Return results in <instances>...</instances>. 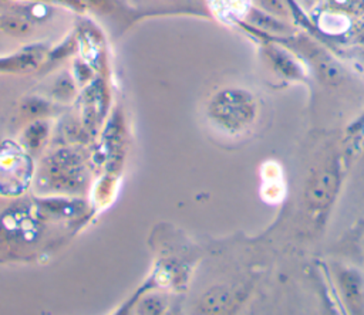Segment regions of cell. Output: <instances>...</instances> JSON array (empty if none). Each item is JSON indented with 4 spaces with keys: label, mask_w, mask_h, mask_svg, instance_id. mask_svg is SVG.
<instances>
[{
    "label": "cell",
    "mask_w": 364,
    "mask_h": 315,
    "mask_svg": "<svg viewBox=\"0 0 364 315\" xmlns=\"http://www.w3.org/2000/svg\"><path fill=\"white\" fill-rule=\"evenodd\" d=\"M24 108L28 111V112H33V114H38V112H43L46 109V105L40 101H28L27 105H24Z\"/></svg>",
    "instance_id": "cell-7"
},
{
    "label": "cell",
    "mask_w": 364,
    "mask_h": 315,
    "mask_svg": "<svg viewBox=\"0 0 364 315\" xmlns=\"http://www.w3.org/2000/svg\"><path fill=\"white\" fill-rule=\"evenodd\" d=\"M210 112L220 123L232 126L245 122L252 115L253 102L246 92L228 89L215 96Z\"/></svg>",
    "instance_id": "cell-1"
},
{
    "label": "cell",
    "mask_w": 364,
    "mask_h": 315,
    "mask_svg": "<svg viewBox=\"0 0 364 315\" xmlns=\"http://www.w3.org/2000/svg\"><path fill=\"white\" fill-rule=\"evenodd\" d=\"M0 26L1 28H4L7 33L10 34H26L28 30H30V24L20 18V17H4L1 21H0Z\"/></svg>",
    "instance_id": "cell-4"
},
{
    "label": "cell",
    "mask_w": 364,
    "mask_h": 315,
    "mask_svg": "<svg viewBox=\"0 0 364 315\" xmlns=\"http://www.w3.org/2000/svg\"><path fill=\"white\" fill-rule=\"evenodd\" d=\"M262 1H263V4H264L267 9L276 11V13H280V11L284 9L283 0H262Z\"/></svg>",
    "instance_id": "cell-8"
},
{
    "label": "cell",
    "mask_w": 364,
    "mask_h": 315,
    "mask_svg": "<svg viewBox=\"0 0 364 315\" xmlns=\"http://www.w3.org/2000/svg\"><path fill=\"white\" fill-rule=\"evenodd\" d=\"M336 187V175L331 172L320 173L311 183L309 190V199L314 204H324L333 194Z\"/></svg>",
    "instance_id": "cell-2"
},
{
    "label": "cell",
    "mask_w": 364,
    "mask_h": 315,
    "mask_svg": "<svg viewBox=\"0 0 364 315\" xmlns=\"http://www.w3.org/2000/svg\"><path fill=\"white\" fill-rule=\"evenodd\" d=\"M85 1H88L92 6H102V4H105L107 0H85Z\"/></svg>",
    "instance_id": "cell-9"
},
{
    "label": "cell",
    "mask_w": 364,
    "mask_h": 315,
    "mask_svg": "<svg viewBox=\"0 0 364 315\" xmlns=\"http://www.w3.org/2000/svg\"><path fill=\"white\" fill-rule=\"evenodd\" d=\"M141 309H142V312H145V314H158V312H161L162 305H161V302H159L158 299L149 298V299H145V301L142 302Z\"/></svg>",
    "instance_id": "cell-6"
},
{
    "label": "cell",
    "mask_w": 364,
    "mask_h": 315,
    "mask_svg": "<svg viewBox=\"0 0 364 315\" xmlns=\"http://www.w3.org/2000/svg\"><path fill=\"white\" fill-rule=\"evenodd\" d=\"M229 301V292L225 288H213L203 298V308L209 312H218L226 306Z\"/></svg>",
    "instance_id": "cell-3"
},
{
    "label": "cell",
    "mask_w": 364,
    "mask_h": 315,
    "mask_svg": "<svg viewBox=\"0 0 364 315\" xmlns=\"http://www.w3.org/2000/svg\"><path fill=\"white\" fill-rule=\"evenodd\" d=\"M43 136H44V126H43V125H40V123L33 125V126L30 128V131L27 132L28 142H30V143H33V145H37V143L41 140V138H43Z\"/></svg>",
    "instance_id": "cell-5"
}]
</instances>
